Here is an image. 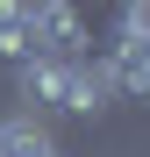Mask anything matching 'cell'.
<instances>
[{
  "label": "cell",
  "instance_id": "obj_1",
  "mask_svg": "<svg viewBox=\"0 0 150 157\" xmlns=\"http://www.w3.org/2000/svg\"><path fill=\"white\" fill-rule=\"evenodd\" d=\"M107 93H121V100H143L150 93V36H143V0H129V14H121V36H114V50H107Z\"/></svg>",
  "mask_w": 150,
  "mask_h": 157
},
{
  "label": "cell",
  "instance_id": "obj_2",
  "mask_svg": "<svg viewBox=\"0 0 150 157\" xmlns=\"http://www.w3.org/2000/svg\"><path fill=\"white\" fill-rule=\"evenodd\" d=\"M29 36H36V57H57V64H86V21L79 7H64V0H29Z\"/></svg>",
  "mask_w": 150,
  "mask_h": 157
},
{
  "label": "cell",
  "instance_id": "obj_3",
  "mask_svg": "<svg viewBox=\"0 0 150 157\" xmlns=\"http://www.w3.org/2000/svg\"><path fill=\"white\" fill-rule=\"evenodd\" d=\"M57 107L64 114H100V107H107V71H100V64H64Z\"/></svg>",
  "mask_w": 150,
  "mask_h": 157
},
{
  "label": "cell",
  "instance_id": "obj_4",
  "mask_svg": "<svg viewBox=\"0 0 150 157\" xmlns=\"http://www.w3.org/2000/svg\"><path fill=\"white\" fill-rule=\"evenodd\" d=\"M14 71H21V100L57 107V93H64V64L57 57H29V64H14Z\"/></svg>",
  "mask_w": 150,
  "mask_h": 157
},
{
  "label": "cell",
  "instance_id": "obj_5",
  "mask_svg": "<svg viewBox=\"0 0 150 157\" xmlns=\"http://www.w3.org/2000/svg\"><path fill=\"white\" fill-rule=\"evenodd\" d=\"M57 143L43 136V121L36 114H14V121H0V157H50Z\"/></svg>",
  "mask_w": 150,
  "mask_h": 157
},
{
  "label": "cell",
  "instance_id": "obj_6",
  "mask_svg": "<svg viewBox=\"0 0 150 157\" xmlns=\"http://www.w3.org/2000/svg\"><path fill=\"white\" fill-rule=\"evenodd\" d=\"M64 7H100V0H64Z\"/></svg>",
  "mask_w": 150,
  "mask_h": 157
},
{
  "label": "cell",
  "instance_id": "obj_7",
  "mask_svg": "<svg viewBox=\"0 0 150 157\" xmlns=\"http://www.w3.org/2000/svg\"><path fill=\"white\" fill-rule=\"evenodd\" d=\"M50 157H57V150H50Z\"/></svg>",
  "mask_w": 150,
  "mask_h": 157
}]
</instances>
